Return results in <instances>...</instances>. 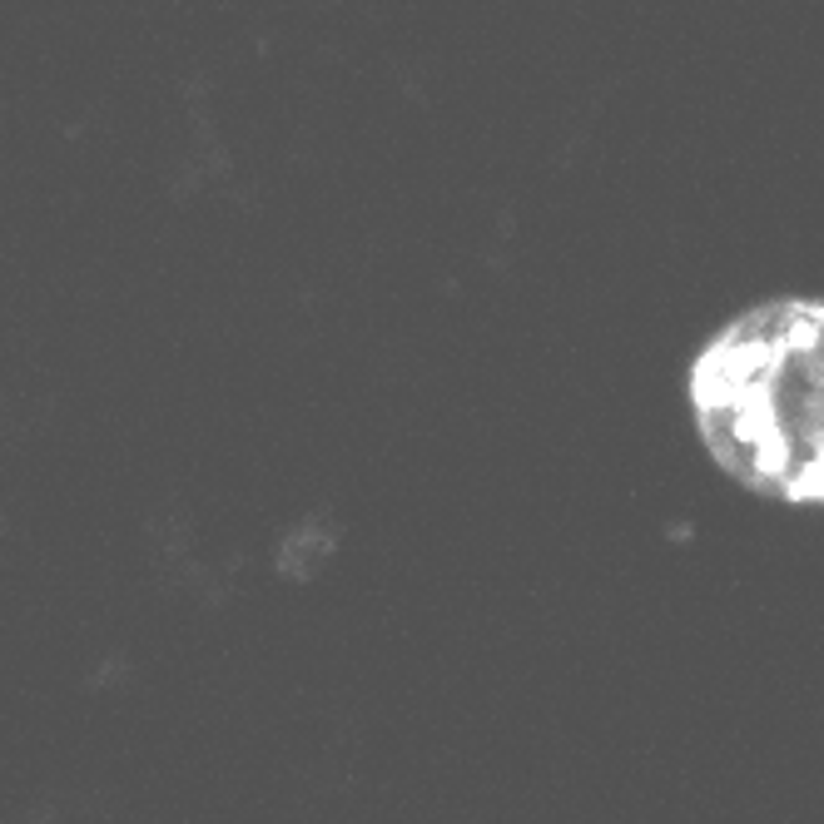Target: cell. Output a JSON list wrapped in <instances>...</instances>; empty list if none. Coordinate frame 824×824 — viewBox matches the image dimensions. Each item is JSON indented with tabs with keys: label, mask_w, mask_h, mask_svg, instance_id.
I'll use <instances>...</instances> for the list:
<instances>
[{
	"label": "cell",
	"mask_w": 824,
	"mask_h": 824,
	"mask_svg": "<svg viewBox=\"0 0 824 824\" xmlns=\"http://www.w3.org/2000/svg\"><path fill=\"white\" fill-rule=\"evenodd\" d=\"M705 452L750 492L824 502V298H770L690 363Z\"/></svg>",
	"instance_id": "6da1fadb"
}]
</instances>
